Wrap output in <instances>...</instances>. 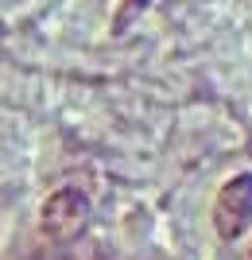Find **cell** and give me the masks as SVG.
I'll list each match as a JSON object with an SVG mask.
<instances>
[{
    "mask_svg": "<svg viewBox=\"0 0 252 260\" xmlns=\"http://www.w3.org/2000/svg\"><path fill=\"white\" fill-rule=\"evenodd\" d=\"M143 4H148V0H124V8H121V16H117V31H124V23H128L132 16H136V12L143 8Z\"/></svg>",
    "mask_w": 252,
    "mask_h": 260,
    "instance_id": "3",
    "label": "cell"
},
{
    "mask_svg": "<svg viewBox=\"0 0 252 260\" xmlns=\"http://www.w3.org/2000/svg\"><path fill=\"white\" fill-rule=\"evenodd\" d=\"M252 221V175H237L233 183L221 186L218 206H213V225L221 241H237Z\"/></svg>",
    "mask_w": 252,
    "mask_h": 260,
    "instance_id": "2",
    "label": "cell"
},
{
    "mask_svg": "<svg viewBox=\"0 0 252 260\" xmlns=\"http://www.w3.org/2000/svg\"><path fill=\"white\" fill-rule=\"evenodd\" d=\"M86 225H89V202H86L82 190L66 186V190H55V194L47 198L39 229L51 241H74V237H82Z\"/></svg>",
    "mask_w": 252,
    "mask_h": 260,
    "instance_id": "1",
    "label": "cell"
}]
</instances>
